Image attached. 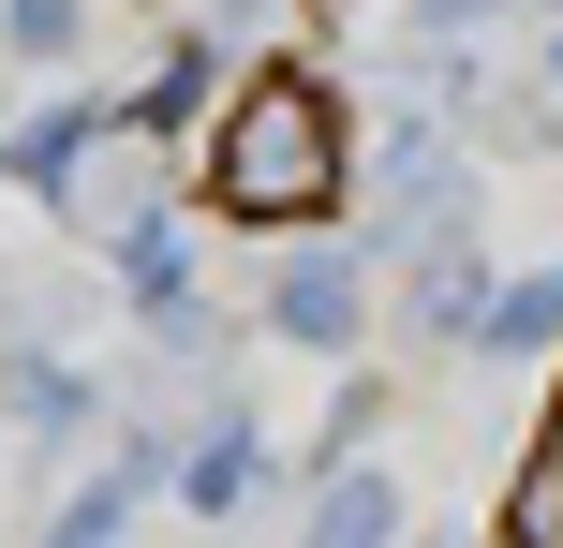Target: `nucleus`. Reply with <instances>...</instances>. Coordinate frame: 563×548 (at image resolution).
<instances>
[{"label": "nucleus", "instance_id": "20e7f679", "mask_svg": "<svg viewBox=\"0 0 563 548\" xmlns=\"http://www.w3.org/2000/svg\"><path fill=\"white\" fill-rule=\"evenodd\" d=\"M311 548H386V490H371V474H356V490H327V519H311Z\"/></svg>", "mask_w": 563, "mask_h": 548}, {"label": "nucleus", "instance_id": "f257e3e1", "mask_svg": "<svg viewBox=\"0 0 563 548\" xmlns=\"http://www.w3.org/2000/svg\"><path fill=\"white\" fill-rule=\"evenodd\" d=\"M341 178H356V134H341L327 75H297V59H267L223 104V134H208V208L253 237H311L341 208Z\"/></svg>", "mask_w": 563, "mask_h": 548}, {"label": "nucleus", "instance_id": "7ed1b4c3", "mask_svg": "<svg viewBox=\"0 0 563 548\" xmlns=\"http://www.w3.org/2000/svg\"><path fill=\"white\" fill-rule=\"evenodd\" d=\"M282 342H356V267H282Z\"/></svg>", "mask_w": 563, "mask_h": 548}, {"label": "nucleus", "instance_id": "f03ea898", "mask_svg": "<svg viewBox=\"0 0 563 548\" xmlns=\"http://www.w3.org/2000/svg\"><path fill=\"white\" fill-rule=\"evenodd\" d=\"M505 548H563V385H549V415H534V445H519V474H505V519H489Z\"/></svg>", "mask_w": 563, "mask_h": 548}]
</instances>
